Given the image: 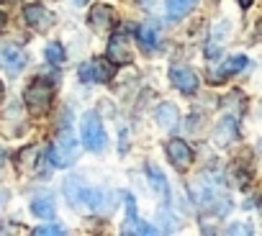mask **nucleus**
<instances>
[{
    "label": "nucleus",
    "mask_w": 262,
    "mask_h": 236,
    "mask_svg": "<svg viewBox=\"0 0 262 236\" xmlns=\"http://www.w3.org/2000/svg\"><path fill=\"white\" fill-rule=\"evenodd\" d=\"M80 136H82L85 149H90V152H95V154L105 152V147H108V134H105L103 121H100V115H98L95 110H88V113L82 115V121H80Z\"/></svg>",
    "instance_id": "nucleus-3"
},
{
    "label": "nucleus",
    "mask_w": 262,
    "mask_h": 236,
    "mask_svg": "<svg viewBox=\"0 0 262 236\" xmlns=\"http://www.w3.org/2000/svg\"><path fill=\"white\" fill-rule=\"evenodd\" d=\"M75 3H77V6H82V3H88V0H75Z\"/></svg>",
    "instance_id": "nucleus-26"
},
{
    "label": "nucleus",
    "mask_w": 262,
    "mask_h": 236,
    "mask_svg": "<svg viewBox=\"0 0 262 236\" xmlns=\"http://www.w3.org/2000/svg\"><path fill=\"white\" fill-rule=\"evenodd\" d=\"M137 36H139V41H142L149 52L160 46V36H157V31H155L152 26H139V29H137Z\"/></svg>",
    "instance_id": "nucleus-19"
},
{
    "label": "nucleus",
    "mask_w": 262,
    "mask_h": 236,
    "mask_svg": "<svg viewBox=\"0 0 262 236\" xmlns=\"http://www.w3.org/2000/svg\"><path fill=\"white\" fill-rule=\"evenodd\" d=\"M34 233H36V236H62L64 228H62L59 223H49V226H36Z\"/></svg>",
    "instance_id": "nucleus-22"
},
{
    "label": "nucleus",
    "mask_w": 262,
    "mask_h": 236,
    "mask_svg": "<svg viewBox=\"0 0 262 236\" xmlns=\"http://www.w3.org/2000/svg\"><path fill=\"white\" fill-rule=\"evenodd\" d=\"M108 59L113 64H128L131 59H134V54H131V41L123 31L113 34V39L108 44Z\"/></svg>",
    "instance_id": "nucleus-11"
},
{
    "label": "nucleus",
    "mask_w": 262,
    "mask_h": 236,
    "mask_svg": "<svg viewBox=\"0 0 262 236\" xmlns=\"http://www.w3.org/2000/svg\"><path fill=\"white\" fill-rule=\"evenodd\" d=\"M239 6H242V8H249V6H252V0H239Z\"/></svg>",
    "instance_id": "nucleus-23"
},
{
    "label": "nucleus",
    "mask_w": 262,
    "mask_h": 236,
    "mask_svg": "<svg viewBox=\"0 0 262 236\" xmlns=\"http://www.w3.org/2000/svg\"><path fill=\"white\" fill-rule=\"evenodd\" d=\"M26 62H29V57H26V52H24L18 44H13V41H0V67H3L8 75L24 72Z\"/></svg>",
    "instance_id": "nucleus-7"
},
{
    "label": "nucleus",
    "mask_w": 262,
    "mask_h": 236,
    "mask_svg": "<svg viewBox=\"0 0 262 236\" xmlns=\"http://www.w3.org/2000/svg\"><path fill=\"white\" fill-rule=\"evenodd\" d=\"M44 57H47V62H49V64H54V67H57V64H62V62H64V57H67V54H64V46H62V44L52 41V44L44 49Z\"/></svg>",
    "instance_id": "nucleus-21"
},
{
    "label": "nucleus",
    "mask_w": 262,
    "mask_h": 236,
    "mask_svg": "<svg viewBox=\"0 0 262 236\" xmlns=\"http://www.w3.org/2000/svg\"><path fill=\"white\" fill-rule=\"evenodd\" d=\"M3 95H6V87H3V82H0V100H3Z\"/></svg>",
    "instance_id": "nucleus-24"
},
{
    "label": "nucleus",
    "mask_w": 262,
    "mask_h": 236,
    "mask_svg": "<svg viewBox=\"0 0 262 236\" xmlns=\"http://www.w3.org/2000/svg\"><path fill=\"white\" fill-rule=\"evenodd\" d=\"M3 23H6V16H3V13H0V26H3Z\"/></svg>",
    "instance_id": "nucleus-25"
},
{
    "label": "nucleus",
    "mask_w": 262,
    "mask_h": 236,
    "mask_svg": "<svg viewBox=\"0 0 262 236\" xmlns=\"http://www.w3.org/2000/svg\"><path fill=\"white\" fill-rule=\"evenodd\" d=\"M31 213L36 218H52L54 216V198L52 193H41L31 200Z\"/></svg>",
    "instance_id": "nucleus-15"
},
{
    "label": "nucleus",
    "mask_w": 262,
    "mask_h": 236,
    "mask_svg": "<svg viewBox=\"0 0 262 236\" xmlns=\"http://www.w3.org/2000/svg\"><path fill=\"white\" fill-rule=\"evenodd\" d=\"M64 195H67V200H70L75 208H82V210H90V213H98V210H103V205H105V193H103V190L88 187V185H82V182L75 180V177H70V180L64 182Z\"/></svg>",
    "instance_id": "nucleus-2"
},
{
    "label": "nucleus",
    "mask_w": 262,
    "mask_h": 236,
    "mask_svg": "<svg viewBox=\"0 0 262 236\" xmlns=\"http://www.w3.org/2000/svg\"><path fill=\"white\" fill-rule=\"evenodd\" d=\"M170 82H172L180 92H185V95L195 92L198 85H201L198 75H195L188 64H172V67H170Z\"/></svg>",
    "instance_id": "nucleus-9"
},
{
    "label": "nucleus",
    "mask_w": 262,
    "mask_h": 236,
    "mask_svg": "<svg viewBox=\"0 0 262 236\" xmlns=\"http://www.w3.org/2000/svg\"><path fill=\"white\" fill-rule=\"evenodd\" d=\"M193 198L203 210H213L216 216H226L231 210V200L224 190V180L213 172H206L193 185Z\"/></svg>",
    "instance_id": "nucleus-1"
},
{
    "label": "nucleus",
    "mask_w": 262,
    "mask_h": 236,
    "mask_svg": "<svg viewBox=\"0 0 262 236\" xmlns=\"http://www.w3.org/2000/svg\"><path fill=\"white\" fill-rule=\"evenodd\" d=\"M236 136H239V126H236V121H234V118H224L221 126H219V131H216V141H219L221 147H226V144H231Z\"/></svg>",
    "instance_id": "nucleus-17"
},
{
    "label": "nucleus",
    "mask_w": 262,
    "mask_h": 236,
    "mask_svg": "<svg viewBox=\"0 0 262 236\" xmlns=\"http://www.w3.org/2000/svg\"><path fill=\"white\" fill-rule=\"evenodd\" d=\"M165 152H167L170 164L178 167V170H188V167L193 164V149H190L183 139H170L167 147H165Z\"/></svg>",
    "instance_id": "nucleus-10"
},
{
    "label": "nucleus",
    "mask_w": 262,
    "mask_h": 236,
    "mask_svg": "<svg viewBox=\"0 0 262 236\" xmlns=\"http://www.w3.org/2000/svg\"><path fill=\"white\" fill-rule=\"evenodd\" d=\"M24 18H26V23L36 31V34H47L52 26H54V13L52 11H47L41 3H34V6H26V11H24Z\"/></svg>",
    "instance_id": "nucleus-8"
},
{
    "label": "nucleus",
    "mask_w": 262,
    "mask_h": 236,
    "mask_svg": "<svg viewBox=\"0 0 262 236\" xmlns=\"http://www.w3.org/2000/svg\"><path fill=\"white\" fill-rule=\"evenodd\" d=\"M155 118H157V124H162L165 129H172V126L180 124V113H178V108H175L172 103H162V105L157 108Z\"/></svg>",
    "instance_id": "nucleus-16"
},
{
    "label": "nucleus",
    "mask_w": 262,
    "mask_h": 236,
    "mask_svg": "<svg viewBox=\"0 0 262 236\" xmlns=\"http://www.w3.org/2000/svg\"><path fill=\"white\" fill-rule=\"evenodd\" d=\"M198 6V0H167V18L170 21H180L188 13H193Z\"/></svg>",
    "instance_id": "nucleus-14"
},
{
    "label": "nucleus",
    "mask_w": 262,
    "mask_h": 236,
    "mask_svg": "<svg viewBox=\"0 0 262 236\" xmlns=\"http://www.w3.org/2000/svg\"><path fill=\"white\" fill-rule=\"evenodd\" d=\"M52 98H54V85L47 82V80H34L26 92H24V100H26V108L34 113V115H44L49 108H52Z\"/></svg>",
    "instance_id": "nucleus-5"
},
{
    "label": "nucleus",
    "mask_w": 262,
    "mask_h": 236,
    "mask_svg": "<svg viewBox=\"0 0 262 236\" xmlns=\"http://www.w3.org/2000/svg\"><path fill=\"white\" fill-rule=\"evenodd\" d=\"M147 175H149V182H152V187H155V190L162 195V200L167 203V200H170V187H167V180H165V175H162L157 167H152V164L147 167Z\"/></svg>",
    "instance_id": "nucleus-18"
},
{
    "label": "nucleus",
    "mask_w": 262,
    "mask_h": 236,
    "mask_svg": "<svg viewBox=\"0 0 262 236\" xmlns=\"http://www.w3.org/2000/svg\"><path fill=\"white\" fill-rule=\"evenodd\" d=\"M90 23L95 31H108L113 23H116V11L105 3H98L90 8Z\"/></svg>",
    "instance_id": "nucleus-13"
},
{
    "label": "nucleus",
    "mask_w": 262,
    "mask_h": 236,
    "mask_svg": "<svg viewBox=\"0 0 262 236\" xmlns=\"http://www.w3.org/2000/svg\"><path fill=\"white\" fill-rule=\"evenodd\" d=\"M113 72H116V64L111 59H90V62H85L77 69V75H80V80L85 85H93V82L105 85V82H111Z\"/></svg>",
    "instance_id": "nucleus-6"
},
{
    "label": "nucleus",
    "mask_w": 262,
    "mask_h": 236,
    "mask_svg": "<svg viewBox=\"0 0 262 236\" xmlns=\"http://www.w3.org/2000/svg\"><path fill=\"white\" fill-rule=\"evenodd\" d=\"M77 154H80L77 139L72 136L70 129H64V131L57 136V141L52 144V149H49V162H52V167H57V170H67V167H72V164L77 162Z\"/></svg>",
    "instance_id": "nucleus-4"
},
{
    "label": "nucleus",
    "mask_w": 262,
    "mask_h": 236,
    "mask_svg": "<svg viewBox=\"0 0 262 236\" xmlns=\"http://www.w3.org/2000/svg\"><path fill=\"white\" fill-rule=\"evenodd\" d=\"M247 67H249V59L242 57V54H236V57L226 59L221 67H213V69L208 72V80H211V82H224L226 77H231V75H236V72H244Z\"/></svg>",
    "instance_id": "nucleus-12"
},
{
    "label": "nucleus",
    "mask_w": 262,
    "mask_h": 236,
    "mask_svg": "<svg viewBox=\"0 0 262 236\" xmlns=\"http://www.w3.org/2000/svg\"><path fill=\"white\" fill-rule=\"evenodd\" d=\"M123 233H147V236H155V233H160V228H152L147 221H128L126 223V228H123Z\"/></svg>",
    "instance_id": "nucleus-20"
}]
</instances>
